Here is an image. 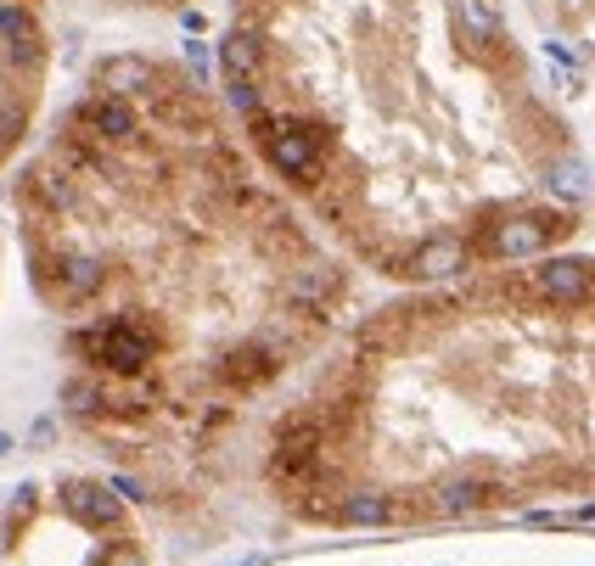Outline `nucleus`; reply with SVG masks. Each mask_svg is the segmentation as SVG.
Masks as SVG:
<instances>
[{
	"instance_id": "nucleus-11",
	"label": "nucleus",
	"mask_w": 595,
	"mask_h": 566,
	"mask_svg": "<svg viewBox=\"0 0 595 566\" xmlns=\"http://www.w3.org/2000/svg\"><path fill=\"white\" fill-rule=\"evenodd\" d=\"M62 511L84 527H96V533H119L124 522V500L107 488V483H91V477H68L62 483Z\"/></svg>"
},
{
	"instance_id": "nucleus-1",
	"label": "nucleus",
	"mask_w": 595,
	"mask_h": 566,
	"mask_svg": "<svg viewBox=\"0 0 595 566\" xmlns=\"http://www.w3.org/2000/svg\"><path fill=\"white\" fill-rule=\"evenodd\" d=\"M73 353H84V364H91L96 375H113V382H141V375L152 370V359L163 353V326L152 315H113L102 326H84L73 331Z\"/></svg>"
},
{
	"instance_id": "nucleus-3",
	"label": "nucleus",
	"mask_w": 595,
	"mask_h": 566,
	"mask_svg": "<svg viewBox=\"0 0 595 566\" xmlns=\"http://www.w3.org/2000/svg\"><path fill=\"white\" fill-rule=\"evenodd\" d=\"M567 230H573V219L556 214V208H517V214L489 219V225L472 236V253L489 258V264H517V258L551 253Z\"/></svg>"
},
{
	"instance_id": "nucleus-20",
	"label": "nucleus",
	"mask_w": 595,
	"mask_h": 566,
	"mask_svg": "<svg viewBox=\"0 0 595 566\" xmlns=\"http://www.w3.org/2000/svg\"><path fill=\"white\" fill-rule=\"evenodd\" d=\"M102 566H146V555H141V549H135L130 538H119V544H107Z\"/></svg>"
},
{
	"instance_id": "nucleus-21",
	"label": "nucleus",
	"mask_w": 595,
	"mask_h": 566,
	"mask_svg": "<svg viewBox=\"0 0 595 566\" xmlns=\"http://www.w3.org/2000/svg\"><path fill=\"white\" fill-rule=\"evenodd\" d=\"M107 488H113L119 500H152V494H146V483H141V477H130V471H119V477H113Z\"/></svg>"
},
{
	"instance_id": "nucleus-13",
	"label": "nucleus",
	"mask_w": 595,
	"mask_h": 566,
	"mask_svg": "<svg viewBox=\"0 0 595 566\" xmlns=\"http://www.w3.org/2000/svg\"><path fill=\"white\" fill-rule=\"evenodd\" d=\"M410 516H421V505H399L382 488H355V494L337 500L331 522H343V527H393V522H410Z\"/></svg>"
},
{
	"instance_id": "nucleus-8",
	"label": "nucleus",
	"mask_w": 595,
	"mask_h": 566,
	"mask_svg": "<svg viewBox=\"0 0 595 566\" xmlns=\"http://www.w3.org/2000/svg\"><path fill=\"white\" fill-rule=\"evenodd\" d=\"M281 353H270L259 337H253V342H242V348H230L219 364H214V382L225 388V393H259L265 382H276V375H281Z\"/></svg>"
},
{
	"instance_id": "nucleus-19",
	"label": "nucleus",
	"mask_w": 595,
	"mask_h": 566,
	"mask_svg": "<svg viewBox=\"0 0 595 566\" xmlns=\"http://www.w3.org/2000/svg\"><path fill=\"white\" fill-rule=\"evenodd\" d=\"M551 185H556V192H567V197H578L584 192V163H556Z\"/></svg>"
},
{
	"instance_id": "nucleus-7",
	"label": "nucleus",
	"mask_w": 595,
	"mask_h": 566,
	"mask_svg": "<svg viewBox=\"0 0 595 566\" xmlns=\"http://www.w3.org/2000/svg\"><path fill=\"white\" fill-rule=\"evenodd\" d=\"M68 124L84 130V135H96L102 146H141V141H146V135H141V113H135V102H113V96L79 102Z\"/></svg>"
},
{
	"instance_id": "nucleus-14",
	"label": "nucleus",
	"mask_w": 595,
	"mask_h": 566,
	"mask_svg": "<svg viewBox=\"0 0 595 566\" xmlns=\"http://www.w3.org/2000/svg\"><path fill=\"white\" fill-rule=\"evenodd\" d=\"M219 68H225V79H259V73H265L259 23H236V29L219 40Z\"/></svg>"
},
{
	"instance_id": "nucleus-9",
	"label": "nucleus",
	"mask_w": 595,
	"mask_h": 566,
	"mask_svg": "<svg viewBox=\"0 0 595 566\" xmlns=\"http://www.w3.org/2000/svg\"><path fill=\"white\" fill-rule=\"evenodd\" d=\"M152 119H157L163 130L186 135V141H214V135H219V130H214V107L203 102V90H186V84H175V90H163V84H157Z\"/></svg>"
},
{
	"instance_id": "nucleus-17",
	"label": "nucleus",
	"mask_w": 595,
	"mask_h": 566,
	"mask_svg": "<svg viewBox=\"0 0 595 566\" xmlns=\"http://www.w3.org/2000/svg\"><path fill=\"white\" fill-rule=\"evenodd\" d=\"M0 40H7V51L12 45H45L34 7H0Z\"/></svg>"
},
{
	"instance_id": "nucleus-22",
	"label": "nucleus",
	"mask_w": 595,
	"mask_h": 566,
	"mask_svg": "<svg viewBox=\"0 0 595 566\" xmlns=\"http://www.w3.org/2000/svg\"><path fill=\"white\" fill-rule=\"evenodd\" d=\"M567 527H595V505H578V511H567Z\"/></svg>"
},
{
	"instance_id": "nucleus-4",
	"label": "nucleus",
	"mask_w": 595,
	"mask_h": 566,
	"mask_svg": "<svg viewBox=\"0 0 595 566\" xmlns=\"http://www.w3.org/2000/svg\"><path fill=\"white\" fill-rule=\"evenodd\" d=\"M523 292L551 303V309H589L595 303V264L584 258H545L529 269Z\"/></svg>"
},
{
	"instance_id": "nucleus-24",
	"label": "nucleus",
	"mask_w": 595,
	"mask_h": 566,
	"mask_svg": "<svg viewBox=\"0 0 595 566\" xmlns=\"http://www.w3.org/2000/svg\"><path fill=\"white\" fill-rule=\"evenodd\" d=\"M0 7H34V0H0Z\"/></svg>"
},
{
	"instance_id": "nucleus-18",
	"label": "nucleus",
	"mask_w": 595,
	"mask_h": 566,
	"mask_svg": "<svg viewBox=\"0 0 595 566\" xmlns=\"http://www.w3.org/2000/svg\"><path fill=\"white\" fill-rule=\"evenodd\" d=\"M29 135V102H0V157Z\"/></svg>"
},
{
	"instance_id": "nucleus-5",
	"label": "nucleus",
	"mask_w": 595,
	"mask_h": 566,
	"mask_svg": "<svg viewBox=\"0 0 595 566\" xmlns=\"http://www.w3.org/2000/svg\"><path fill=\"white\" fill-rule=\"evenodd\" d=\"M512 500H523L512 483L483 477V471H455V477L433 483V494H428V516H472V511L512 505Z\"/></svg>"
},
{
	"instance_id": "nucleus-10",
	"label": "nucleus",
	"mask_w": 595,
	"mask_h": 566,
	"mask_svg": "<svg viewBox=\"0 0 595 566\" xmlns=\"http://www.w3.org/2000/svg\"><path fill=\"white\" fill-rule=\"evenodd\" d=\"M343 269L337 264H298L293 275H287V309H304V315H331L337 309V298H343Z\"/></svg>"
},
{
	"instance_id": "nucleus-2",
	"label": "nucleus",
	"mask_w": 595,
	"mask_h": 566,
	"mask_svg": "<svg viewBox=\"0 0 595 566\" xmlns=\"http://www.w3.org/2000/svg\"><path fill=\"white\" fill-rule=\"evenodd\" d=\"M253 141L265 146L270 168L281 179H293L298 192H320L326 185V163H331V130L315 124V119H281V113H259V119H247Z\"/></svg>"
},
{
	"instance_id": "nucleus-12",
	"label": "nucleus",
	"mask_w": 595,
	"mask_h": 566,
	"mask_svg": "<svg viewBox=\"0 0 595 566\" xmlns=\"http://www.w3.org/2000/svg\"><path fill=\"white\" fill-rule=\"evenodd\" d=\"M157 84H163V68L146 62V56H107L96 68V96H113V102H130V96H157Z\"/></svg>"
},
{
	"instance_id": "nucleus-6",
	"label": "nucleus",
	"mask_w": 595,
	"mask_h": 566,
	"mask_svg": "<svg viewBox=\"0 0 595 566\" xmlns=\"http://www.w3.org/2000/svg\"><path fill=\"white\" fill-rule=\"evenodd\" d=\"M466 258H472V247L461 236H428V241H416L404 253H388L382 269L399 275V280H450V275L466 269Z\"/></svg>"
},
{
	"instance_id": "nucleus-16",
	"label": "nucleus",
	"mask_w": 595,
	"mask_h": 566,
	"mask_svg": "<svg viewBox=\"0 0 595 566\" xmlns=\"http://www.w3.org/2000/svg\"><path fill=\"white\" fill-rule=\"evenodd\" d=\"M455 23L472 45H500V18L489 0H455Z\"/></svg>"
},
{
	"instance_id": "nucleus-15",
	"label": "nucleus",
	"mask_w": 595,
	"mask_h": 566,
	"mask_svg": "<svg viewBox=\"0 0 595 566\" xmlns=\"http://www.w3.org/2000/svg\"><path fill=\"white\" fill-rule=\"evenodd\" d=\"M253 241H259V253L265 258H276V264H309V241H304V230L281 214V219H270V225H259V236H253Z\"/></svg>"
},
{
	"instance_id": "nucleus-23",
	"label": "nucleus",
	"mask_w": 595,
	"mask_h": 566,
	"mask_svg": "<svg viewBox=\"0 0 595 566\" xmlns=\"http://www.w3.org/2000/svg\"><path fill=\"white\" fill-rule=\"evenodd\" d=\"M51 438H57V421L40 415V421H34V443H51Z\"/></svg>"
}]
</instances>
